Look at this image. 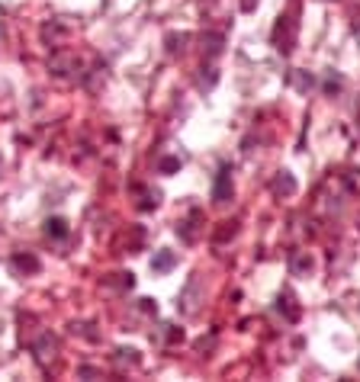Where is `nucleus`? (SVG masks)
<instances>
[{
  "instance_id": "nucleus-1",
  "label": "nucleus",
  "mask_w": 360,
  "mask_h": 382,
  "mask_svg": "<svg viewBox=\"0 0 360 382\" xmlns=\"http://www.w3.org/2000/svg\"><path fill=\"white\" fill-rule=\"evenodd\" d=\"M212 200L216 202H228L232 200V167H222L212 183Z\"/></svg>"
},
{
  "instance_id": "nucleus-2",
  "label": "nucleus",
  "mask_w": 360,
  "mask_h": 382,
  "mask_svg": "<svg viewBox=\"0 0 360 382\" xmlns=\"http://www.w3.org/2000/svg\"><path fill=\"white\" fill-rule=\"evenodd\" d=\"M49 67L58 77H71V71H77V55H71V51H58V55H52Z\"/></svg>"
},
{
  "instance_id": "nucleus-3",
  "label": "nucleus",
  "mask_w": 360,
  "mask_h": 382,
  "mask_svg": "<svg viewBox=\"0 0 360 382\" xmlns=\"http://www.w3.org/2000/svg\"><path fill=\"white\" fill-rule=\"evenodd\" d=\"M174 264H177V254H174V250L161 248L158 254L151 257V273H155V276H164V273H171V270H174Z\"/></svg>"
},
{
  "instance_id": "nucleus-4",
  "label": "nucleus",
  "mask_w": 360,
  "mask_h": 382,
  "mask_svg": "<svg viewBox=\"0 0 360 382\" xmlns=\"http://www.w3.org/2000/svg\"><path fill=\"white\" fill-rule=\"evenodd\" d=\"M39 257H36V254H23V250H19V254H13V270H17L19 276H26V273H39Z\"/></svg>"
},
{
  "instance_id": "nucleus-5",
  "label": "nucleus",
  "mask_w": 360,
  "mask_h": 382,
  "mask_svg": "<svg viewBox=\"0 0 360 382\" xmlns=\"http://www.w3.org/2000/svg\"><path fill=\"white\" fill-rule=\"evenodd\" d=\"M270 190L276 193V196H293L296 193V180H293V174H276L274 177V183H270Z\"/></svg>"
},
{
  "instance_id": "nucleus-6",
  "label": "nucleus",
  "mask_w": 360,
  "mask_h": 382,
  "mask_svg": "<svg viewBox=\"0 0 360 382\" xmlns=\"http://www.w3.org/2000/svg\"><path fill=\"white\" fill-rule=\"evenodd\" d=\"M196 286H200V280L193 276V280L187 282V292L180 296V302H177V305L184 308V312H196V302H193V299H196Z\"/></svg>"
},
{
  "instance_id": "nucleus-7",
  "label": "nucleus",
  "mask_w": 360,
  "mask_h": 382,
  "mask_svg": "<svg viewBox=\"0 0 360 382\" xmlns=\"http://www.w3.org/2000/svg\"><path fill=\"white\" fill-rule=\"evenodd\" d=\"M45 234H49V238H58V241L61 238H68V222L65 218H58V216L45 218Z\"/></svg>"
},
{
  "instance_id": "nucleus-8",
  "label": "nucleus",
  "mask_w": 360,
  "mask_h": 382,
  "mask_svg": "<svg viewBox=\"0 0 360 382\" xmlns=\"http://www.w3.org/2000/svg\"><path fill=\"white\" fill-rule=\"evenodd\" d=\"M290 270H293L296 276H309L312 273V257H306V254H296V257L290 260Z\"/></svg>"
},
{
  "instance_id": "nucleus-9",
  "label": "nucleus",
  "mask_w": 360,
  "mask_h": 382,
  "mask_svg": "<svg viewBox=\"0 0 360 382\" xmlns=\"http://www.w3.org/2000/svg\"><path fill=\"white\" fill-rule=\"evenodd\" d=\"M116 363L119 366H135V363H139V350H135V347H119L116 350Z\"/></svg>"
},
{
  "instance_id": "nucleus-10",
  "label": "nucleus",
  "mask_w": 360,
  "mask_h": 382,
  "mask_svg": "<svg viewBox=\"0 0 360 382\" xmlns=\"http://www.w3.org/2000/svg\"><path fill=\"white\" fill-rule=\"evenodd\" d=\"M276 308H280V312H283V308H286V318H290V321H293V318L299 315V312H296V308H293V296H290V292H283V296H280Z\"/></svg>"
},
{
  "instance_id": "nucleus-11",
  "label": "nucleus",
  "mask_w": 360,
  "mask_h": 382,
  "mask_svg": "<svg viewBox=\"0 0 360 382\" xmlns=\"http://www.w3.org/2000/svg\"><path fill=\"white\" fill-rule=\"evenodd\" d=\"M158 170H161V174H174V170H180V158H161Z\"/></svg>"
},
{
  "instance_id": "nucleus-12",
  "label": "nucleus",
  "mask_w": 360,
  "mask_h": 382,
  "mask_svg": "<svg viewBox=\"0 0 360 382\" xmlns=\"http://www.w3.org/2000/svg\"><path fill=\"white\" fill-rule=\"evenodd\" d=\"M341 77H338V74H328V81H325V93H338V90H341Z\"/></svg>"
},
{
  "instance_id": "nucleus-13",
  "label": "nucleus",
  "mask_w": 360,
  "mask_h": 382,
  "mask_svg": "<svg viewBox=\"0 0 360 382\" xmlns=\"http://www.w3.org/2000/svg\"><path fill=\"white\" fill-rule=\"evenodd\" d=\"M36 350H39V360H42V363H45V360H49V350H55V341H52V337H45V341L39 344V347H36Z\"/></svg>"
},
{
  "instance_id": "nucleus-14",
  "label": "nucleus",
  "mask_w": 360,
  "mask_h": 382,
  "mask_svg": "<svg viewBox=\"0 0 360 382\" xmlns=\"http://www.w3.org/2000/svg\"><path fill=\"white\" fill-rule=\"evenodd\" d=\"M293 81H296V87H299V90H309V87H312V77H306V74H296Z\"/></svg>"
},
{
  "instance_id": "nucleus-15",
  "label": "nucleus",
  "mask_w": 360,
  "mask_h": 382,
  "mask_svg": "<svg viewBox=\"0 0 360 382\" xmlns=\"http://www.w3.org/2000/svg\"><path fill=\"white\" fill-rule=\"evenodd\" d=\"M142 312H158V305H155L151 299H142Z\"/></svg>"
},
{
  "instance_id": "nucleus-16",
  "label": "nucleus",
  "mask_w": 360,
  "mask_h": 382,
  "mask_svg": "<svg viewBox=\"0 0 360 382\" xmlns=\"http://www.w3.org/2000/svg\"><path fill=\"white\" fill-rule=\"evenodd\" d=\"M242 7L244 10H254V0H242Z\"/></svg>"
},
{
  "instance_id": "nucleus-17",
  "label": "nucleus",
  "mask_w": 360,
  "mask_h": 382,
  "mask_svg": "<svg viewBox=\"0 0 360 382\" xmlns=\"http://www.w3.org/2000/svg\"><path fill=\"white\" fill-rule=\"evenodd\" d=\"M0 33H3V29H0Z\"/></svg>"
}]
</instances>
